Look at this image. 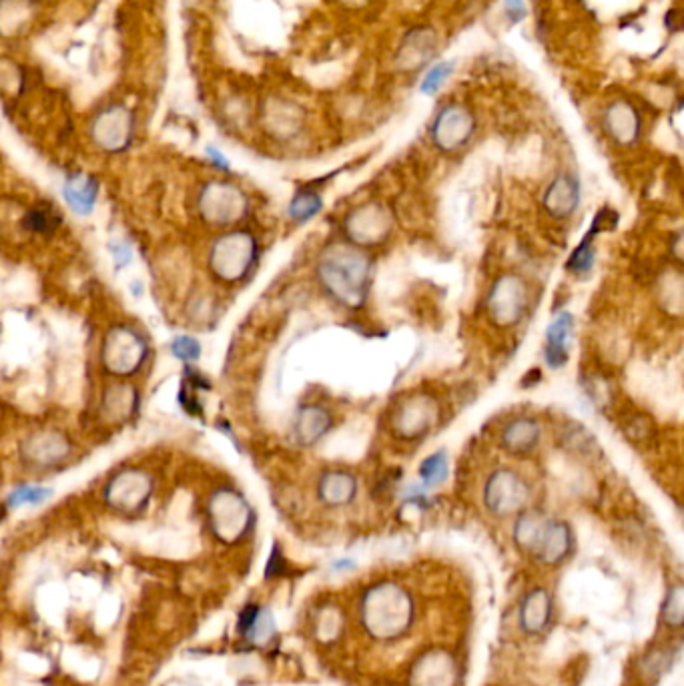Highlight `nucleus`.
<instances>
[{"mask_svg":"<svg viewBox=\"0 0 684 686\" xmlns=\"http://www.w3.org/2000/svg\"><path fill=\"white\" fill-rule=\"evenodd\" d=\"M53 496L51 488L45 486H21L9 496L11 508H23V506H41Z\"/></svg>","mask_w":684,"mask_h":686,"instance_id":"29","label":"nucleus"},{"mask_svg":"<svg viewBox=\"0 0 684 686\" xmlns=\"http://www.w3.org/2000/svg\"><path fill=\"white\" fill-rule=\"evenodd\" d=\"M520 626L526 634H540L552 620V596L546 588H532L520 604Z\"/></svg>","mask_w":684,"mask_h":686,"instance_id":"18","label":"nucleus"},{"mask_svg":"<svg viewBox=\"0 0 684 686\" xmlns=\"http://www.w3.org/2000/svg\"><path fill=\"white\" fill-rule=\"evenodd\" d=\"M544 209L556 217H570L580 205V185L572 175H558L544 193Z\"/></svg>","mask_w":684,"mask_h":686,"instance_id":"16","label":"nucleus"},{"mask_svg":"<svg viewBox=\"0 0 684 686\" xmlns=\"http://www.w3.org/2000/svg\"><path fill=\"white\" fill-rule=\"evenodd\" d=\"M317 279L337 303L358 309L366 303L372 283V259L352 243L329 245L317 263Z\"/></svg>","mask_w":684,"mask_h":686,"instance_id":"1","label":"nucleus"},{"mask_svg":"<svg viewBox=\"0 0 684 686\" xmlns=\"http://www.w3.org/2000/svg\"><path fill=\"white\" fill-rule=\"evenodd\" d=\"M344 624H346L344 612L335 606H323L319 608L315 616L313 632L319 642H333L341 636V632H344Z\"/></svg>","mask_w":684,"mask_h":686,"instance_id":"25","label":"nucleus"},{"mask_svg":"<svg viewBox=\"0 0 684 686\" xmlns=\"http://www.w3.org/2000/svg\"><path fill=\"white\" fill-rule=\"evenodd\" d=\"M506 13L508 17L518 23L526 17V7H524V0H506Z\"/></svg>","mask_w":684,"mask_h":686,"instance_id":"36","label":"nucleus"},{"mask_svg":"<svg viewBox=\"0 0 684 686\" xmlns=\"http://www.w3.org/2000/svg\"><path fill=\"white\" fill-rule=\"evenodd\" d=\"M682 616H684V590L682 586H672L664 606H662V620L670 628H680L682 626Z\"/></svg>","mask_w":684,"mask_h":686,"instance_id":"30","label":"nucleus"},{"mask_svg":"<svg viewBox=\"0 0 684 686\" xmlns=\"http://www.w3.org/2000/svg\"><path fill=\"white\" fill-rule=\"evenodd\" d=\"M540 436L542 430L534 418H518L502 430L500 444L512 456H526L538 446Z\"/></svg>","mask_w":684,"mask_h":686,"instance_id":"20","label":"nucleus"},{"mask_svg":"<svg viewBox=\"0 0 684 686\" xmlns=\"http://www.w3.org/2000/svg\"><path fill=\"white\" fill-rule=\"evenodd\" d=\"M171 354L181 362H197L201 358V343L189 335L175 337L171 343Z\"/></svg>","mask_w":684,"mask_h":686,"instance_id":"32","label":"nucleus"},{"mask_svg":"<svg viewBox=\"0 0 684 686\" xmlns=\"http://www.w3.org/2000/svg\"><path fill=\"white\" fill-rule=\"evenodd\" d=\"M145 354L147 346L137 331L131 327H115L105 339L103 364L115 376H129L141 368Z\"/></svg>","mask_w":684,"mask_h":686,"instance_id":"8","label":"nucleus"},{"mask_svg":"<svg viewBox=\"0 0 684 686\" xmlns=\"http://www.w3.org/2000/svg\"><path fill=\"white\" fill-rule=\"evenodd\" d=\"M360 622L374 640H398L414 622V598L394 580L376 582L362 596Z\"/></svg>","mask_w":684,"mask_h":686,"instance_id":"2","label":"nucleus"},{"mask_svg":"<svg viewBox=\"0 0 684 686\" xmlns=\"http://www.w3.org/2000/svg\"><path fill=\"white\" fill-rule=\"evenodd\" d=\"M137 406V394L133 388L129 386H115L107 390L103 408L107 414H111V418L115 420H125L131 416V412Z\"/></svg>","mask_w":684,"mask_h":686,"instance_id":"26","label":"nucleus"},{"mask_svg":"<svg viewBox=\"0 0 684 686\" xmlns=\"http://www.w3.org/2000/svg\"><path fill=\"white\" fill-rule=\"evenodd\" d=\"M321 209H323V199L311 189H301L289 205V215H291V219L305 223L311 217H315Z\"/></svg>","mask_w":684,"mask_h":686,"instance_id":"27","label":"nucleus"},{"mask_svg":"<svg viewBox=\"0 0 684 686\" xmlns=\"http://www.w3.org/2000/svg\"><path fill=\"white\" fill-rule=\"evenodd\" d=\"M317 494L325 506H331V508L346 506L354 502L358 494V480L354 474L346 470H329L319 478Z\"/></svg>","mask_w":684,"mask_h":686,"instance_id":"17","label":"nucleus"},{"mask_svg":"<svg viewBox=\"0 0 684 686\" xmlns=\"http://www.w3.org/2000/svg\"><path fill=\"white\" fill-rule=\"evenodd\" d=\"M592 263H594V247H592V235H590L572 251L568 259V269L582 275L592 269Z\"/></svg>","mask_w":684,"mask_h":686,"instance_id":"31","label":"nucleus"},{"mask_svg":"<svg viewBox=\"0 0 684 686\" xmlns=\"http://www.w3.org/2000/svg\"><path fill=\"white\" fill-rule=\"evenodd\" d=\"M616 223H618V215L614 211H610V209H602L596 215L594 223H592V233L590 235H596L600 231H612L616 227Z\"/></svg>","mask_w":684,"mask_h":686,"instance_id":"35","label":"nucleus"},{"mask_svg":"<svg viewBox=\"0 0 684 686\" xmlns=\"http://www.w3.org/2000/svg\"><path fill=\"white\" fill-rule=\"evenodd\" d=\"M392 229V217L380 203H368L354 209L344 223L346 237L356 247H372L382 243Z\"/></svg>","mask_w":684,"mask_h":686,"instance_id":"11","label":"nucleus"},{"mask_svg":"<svg viewBox=\"0 0 684 686\" xmlns=\"http://www.w3.org/2000/svg\"><path fill=\"white\" fill-rule=\"evenodd\" d=\"M201 213L211 223H235L247 213V197L233 185L213 183L201 195Z\"/></svg>","mask_w":684,"mask_h":686,"instance_id":"13","label":"nucleus"},{"mask_svg":"<svg viewBox=\"0 0 684 686\" xmlns=\"http://www.w3.org/2000/svg\"><path fill=\"white\" fill-rule=\"evenodd\" d=\"M460 664L444 648H430L420 654L410 668L408 686H458Z\"/></svg>","mask_w":684,"mask_h":686,"instance_id":"10","label":"nucleus"},{"mask_svg":"<svg viewBox=\"0 0 684 686\" xmlns=\"http://www.w3.org/2000/svg\"><path fill=\"white\" fill-rule=\"evenodd\" d=\"M5 514H7V510H5V506H0V520H3V518H5Z\"/></svg>","mask_w":684,"mask_h":686,"instance_id":"40","label":"nucleus"},{"mask_svg":"<svg viewBox=\"0 0 684 686\" xmlns=\"http://www.w3.org/2000/svg\"><path fill=\"white\" fill-rule=\"evenodd\" d=\"M530 498V488L526 480L514 470H496L484 488L486 508L496 516H512L522 512Z\"/></svg>","mask_w":684,"mask_h":686,"instance_id":"9","label":"nucleus"},{"mask_svg":"<svg viewBox=\"0 0 684 686\" xmlns=\"http://www.w3.org/2000/svg\"><path fill=\"white\" fill-rule=\"evenodd\" d=\"M516 546L546 566L564 562L572 552V530L562 520H552L540 510L520 512L514 524Z\"/></svg>","mask_w":684,"mask_h":686,"instance_id":"3","label":"nucleus"},{"mask_svg":"<svg viewBox=\"0 0 684 686\" xmlns=\"http://www.w3.org/2000/svg\"><path fill=\"white\" fill-rule=\"evenodd\" d=\"M207 155L213 159V163L215 165H219L221 169H227L229 167V163H227V159L217 151V149H207Z\"/></svg>","mask_w":684,"mask_h":686,"instance_id":"39","label":"nucleus"},{"mask_svg":"<svg viewBox=\"0 0 684 686\" xmlns=\"http://www.w3.org/2000/svg\"><path fill=\"white\" fill-rule=\"evenodd\" d=\"M448 478V458L444 452L428 456L420 466V480L424 488H436Z\"/></svg>","mask_w":684,"mask_h":686,"instance_id":"28","label":"nucleus"},{"mask_svg":"<svg viewBox=\"0 0 684 686\" xmlns=\"http://www.w3.org/2000/svg\"><path fill=\"white\" fill-rule=\"evenodd\" d=\"M63 195L67 199V203L71 205V209L79 215H89L95 209L97 203V195H99V183L91 177H71L65 187H63Z\"/></svg>","mask_w":684,"mask_h":686,"instance_id":"23","label":"nucleus"},{"mask_svg":"<svg viewBox=\"0 0 684 686\" xmlns=\"http://www.w3.org/2000/svg\"><path fill=\"white\" fill-rule=\"evenodd\" d=\"M29 231H37V233H45L51 231L57 225V215L51 207H37L27 215L25 221Z\"/></svg>","mask_w":684,"mask_h":686,"instance_id":"33","label":"nucleus"},{"mask_svg":"<svg viewBox=\"0 0 684 686\" xmlns=\"http://www.w3.org/2000/svg\"><path fill=\"white\" fill-rule=\"evenodd\" d=\"M574 331V317L568 311L558 313L552 323L548 325L546 333V364L554 370L564 368L570 358V337Z\"/></svg>","mask_w":684,"mask_h":686,"instance_id":"15","label":"nucleus"},{"mask_svg":"<svg viewBox=\"0 0 684 686\" xmlns=\"http://www.w3.org/2000/svg\"><path fill=\"white\" fill-rule=\"evenodd\" d=\"M239 632L253 644H265L275 634L273 614L263 606H247L239 616Z\"/></svg>","mask_w":684,"mask_h":686,"instance_id":"22","label":"nucleus"},{"mask_svg":"<svg viewBox=\"0 0 684 686\" xmlns=\"http://www.w3.org/2000/svg\"><path fill=\"white\" fill-rule=\"evenodd\" d=\"M209 526L215 538L223 544L241 542L253 524V510L233 488H221L209 498Z\"/></svg>","mask_w":684,"mask_h":686,"instance_id":"4","label":"nucleus"},{"mask_svg":"<svg viewBox=\"0 0 684 686\" xmlns=\"http://www.w3.org/2000/svg\"><path fill=\"white\" fill-rule=\"evenodd\" d=\"M69 452V444L65 442L63 436L55 432L41 434L29 442L27 454L37 462V464H55L57 460H63L65 454Z\"/></svg>","mask_w":684,"mask_h":686,"instance_id":"24","label":"nucleus"},{"mask_svg":"<svg viewBox=\"0 0 684 686\" xmlns=\"http://www.w3.org/2000/svg\"><path fill=\"white\" fill-rule=\"evenodd\" d=\"M440 420V406L430 394H414L398 406L392 418L394 434L406 442H414L430 434Z\"/></svg>","mask_w":684,"mask_h":686,"instance_id":"6","label":"nucleus"},{"mask_svg":"<svg viewBox=\"0 0 684 686\" xmlns=\"http://www.w3.org/2000/svg\"><path fill=\"white\" fill-rule=\"evenodd\" d=\"M257 259V241L247 231H231L213 243L209 265L213 273L227 281H241Z\"/></svg>","mask_w":684,"mask_h":686,"instance_id":"5","label":"nucleus"},{"mask_svg":"<svg viewBox=\"0 0 684 686\" xmlns=\"http://www.w3.org/2000/svg\"><path fill=\"white\" fill-rule=\"evenodd\" d=\"M476 129L474 117L460 105L446 107L432 125V139L442 151H456L464 147Z\"/></svg>","mask_w":684,"mask_h":686,"instance_id":"14","label":"nucleus"},{"mask_svg":"<svg viewBox=\"0 0 684 686\" xmlns=\"http://www.w3.org/2000/svg\"><path fill=\"white\" fill-rule=\"evenodd\" d=\"M528 303V287L526 283L512 273L500 275L488 295V315L494 325L498 327H512L516 325Z\"/></svg>","mask_w":684,"mask_h":686,"instance_id":"7","label":"nucleus"},{"mask_svg":"<svg viewBox=\"0 0 684 686\" xmlns=\"http://www.w3.org/2000/svg\"><path fill=\"white\" fill-rule=\"evenodd\" d=\"M604 127L618 145H632L640 133V119L630 105L614 103L606 111Z\"/></svg>","mask_w":684,"mask_h":686,"instance_id":"21","label":"nucleus"},{"mask_svg":"<svg viewBox=\"0 0 684 686\" xmlns=\"http://www.w3.org/2000/svg\"><path fill=\"white\" fill-rule=\"evenodd\" d=\"M111 253H113V257H115L119 267H125L131 261V255H133L131 247H127L125 243H113L111 245Z\"/></svg>","mask_w":684,"mask_h":686,"instance_id":"37","label":"nucleus"},{"mask_svg":"<svg viewBox=\"0 0 684 686\" xmlns=\"http://www.w3.org/2000/svg\"><path fill=\"white\" fill-rule=\"evenodd\" d=\"M151 492H153V482L147 474L139 470H127L111 480V484L107 486L105 498L111 508L125 514H133V512H139L149 502Z\"/></svg>","mask_w":684,"mask_h":686,"instance_id":"12","label":"nucleus"},{"mask_svg":"<svg viewBox=\"0 0 684 686\" xmlns=\"http://www.w3.org/2000/svg\"><path fill=\"white\" fill-rule=\"evenodd\" d=\"M283 556L279 554V550L277 548H273V554H271V558H269V564H267V570H265V574L267 576H273V574H279L281 572V568H283Z\"/></svg>","mask_w":684,"mask_h":686,"instance_id":"38","label":"nucleus"},{"mask_svg":"<svg viewBox=\"0 0 684 686\" xmlns=\"http://www.w3.org/2000/svg\"><path fill=\"white\" fill-rule=\"evenodd\" d=\"M450 75H452V65H450V63H440V65H436V67L430 69L428 75L424 77V81H422V93H424V95L436 93V91L448 81Z\"/></svg>","mask_w":684,"mask_h":686,"instance_id":"34","label":"nucleus"},{"mask_svg":"<svg viewBox=\"0 0 684 686\" xmlns=\"http://www.w3.org/2000/svg\"><path fill=\"white\" fill-rule=\"evenodd\" d=\"M333 426V416L315 404L301 406L293 422V436L301 446H313L319 442Z\"/></svg>","mask_w":684,"mask_h":686,"instance_id":"19","label":"nucleus"}]
</instances>
